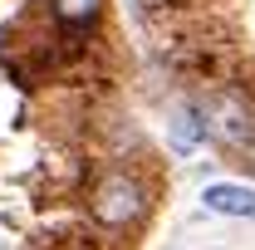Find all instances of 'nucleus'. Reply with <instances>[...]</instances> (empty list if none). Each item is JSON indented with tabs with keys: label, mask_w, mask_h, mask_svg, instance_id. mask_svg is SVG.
<instances>
[{
	"label": "nucleus",
	"mask_w": 255,
	"mask_h": 250,
	"mask_svg": "<svg viewBox=\"0 0 255 250\" xmlns=\"http://www.w3.org/2000/svg\"><path fill=\"white\" fill-rule=\"evenodd\" d=\"M201 127L221 137L226 147H251L255 142V108L241 94H211L201 103Z\"/></svg>",
	"instance_id": "f257e3e1"
},
{
	"label": "nucleus",
	"mask_w": 255,
	"mask_h": 250,
	"mask_svg": "<svg viewBox=\"0 0 255 250\" xmlns=\"http://www.w3.org/2000/svg\"><path fill=\"white\" fill-rule=\"evenodd\" d=\"M206 211L216 216H236V221H255V191L251 187H236V182H216V187L201 191Z\"/></svg>",
	"instance_id": "7ed1b4c3"
},
{
	"label": "nucleus",
	"mask_w": 255,
	"mask_h": 250,
	"mask_svg": "<svg viewBox=\"0 0 255 250\" xmlns=\"http://www.w3.org/2000/svg\"><path fill=\"white\" fill-rule=\"evenodd\" d=\"M49 5L59 10L64 20H74V25H84V20H94V15H98V5H103V0H49Z\"/></svg>",
	"instance_id": "39448f33"
},
{
	"label": "nucleus",
	"mask_w": 255,
	"mask_h": 250,
	"mask_svg": "<svg viewBox=\"0 0 255 250\" xmlns=\"http://www.w3.org/2000/svg\"><path fill=\"white\" fill-rule=\"evenodd\" d=\"M201 132H206V127L196 123L191 108H177V113H172V147H177V152H191V147L201 142Z\"/></svg>",
	"instance_id": "20e7f679"
},
{
	"label": "nucleus",
	"mask_w": 255,
	"mask_h": 250,
	"mask_svg": "<svg viewBox=\"0 0 255 250\" xmlns=\"http://www.w3.org/2000/svg\"><path fill=\"white\" fill-rule=\"evenodd\" d=\"M89 211H94V221H103V226H128V221L142 216V187H137L128 172H113V177H103L94 187Z\"/></svg>",
	"instance_id": "f03ea898"
},
{
	"label": "nucleus",
	"mask_w": 255,
	"mask_h": 250,
	"mask_svg": "<svg viewBox=\"0 0 255 250\" xmlns=\"http://www.w3.org/2000/svg\"><path fill=\"white\" fill-rule=\"evenodd\" d=\"M246 152H251V167H255V142H251V147H246Z\"/></svg>",
	"instance_id": "423d86ee"
}]
</instances>
